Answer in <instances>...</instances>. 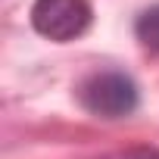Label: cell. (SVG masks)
<instances>
[{
    "label": "cell",
    "mask_w": 159,
    "mask_h": 159,
    "mask_svg": "<svg viewBox=\"0 0 159 159\" xmlns=\"http://www.w3.org/2000/svg\"><path fill=\"white\" fill-rule=\"evenodd\" d=\"M78 100L88 112H94L100 119H125L137 109L140 91L131 75L109 69V72L88 75L81 81V88H78Z\"/></svg>",
    "instance_id": "1"
},
{
    "label": "cell",
    "mask_w": 159,
    "mask_h": 159,
    "mask_svg": "<svg viewBox=\"0 0 159 159\" xmlns=\"http://www.w3.org/2000/svg\"><path fill=\"white\" fill-rule=\"evenodd\" d=\"M103 159H159V150L156 147H128V150H119V153H109Z\"/></svg>",
    "instance_id": "4"
},
{
    "label": "cell",
    "mask_w": 159,
    "mask_h": 159,
    "mask_svg": "<svg viewBox=\"0 0 159 159\" xmlns=\"http://www.w3.org/2000/svg\"><path fill=\"white\" fill-rule=\"evenodd\" d=\"M94 22L91 0H34L31 7V25L38 34L66 44L81 38Z\"/></svg>",
    "instance_id": "2"
},
{
    "label": "cell",
    "mask_w": 159,
    "mask_h": 159,
    "mask_svg": "<svg viewBox=\"0 0 159 159\" xmlns=\"http://www.w3.org/2000/svg\"><path fill=\"white\" fill-rule=\"evenodd\" d=\"M134 34H137V41H140L143 47H150V50L159 53V3L150 7V10H143V13L137 16Z\"/></svg>",
    "instance_id": "3"
}]
</instances>
